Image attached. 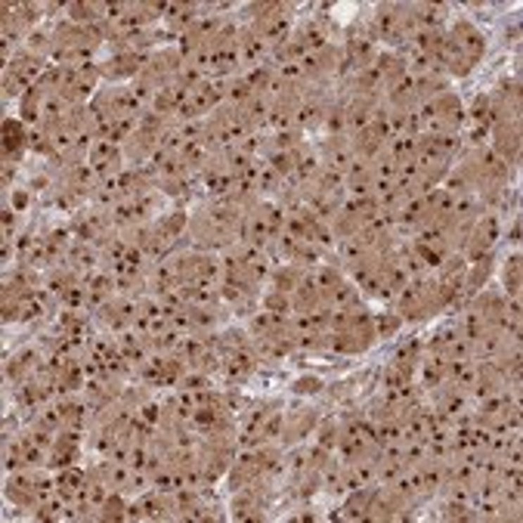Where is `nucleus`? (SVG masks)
Instances as JSON below:
<instances>
[{
  "mask_svg": "<svg viewBox=\"0 0 523 523\" xmlns=\"http://www.w3.org/2000/svg\"><path fill=\"white\" fill-rule=\"evenodd\" d=\"M22 124H25V121H15V118L4 121V158H6V165L19 161L22 152L28 149V134H25Z\"/></svg>",
  "mask_w": 523,
  "mask_h": 523,
  "instance_id": "1",
  "label": "nucleus"
},
{
  "mask_svg": "<svg viewBox=\"0 0 523 523\" xmlns=\"http://www.w3.org/2000/svg\"><path fill=\"white\" fill-rule=\"evenodd\" d=\"M505 294L508 298H520V251L517 248L505 260Z\"/></svg>",
  "mask_w": 523,
  "mask_h": 523,
  "instance_id": "2",
  "label": "nucleus"
},
{
  "mask_svg": "<svg viewBox=\"0 0 523 523\" xmlns=\"http://www.w3.org/2000/svg\"><path fill=\"white\" fill-rule=\"evenodd\" d=\"M124 517H127V505H124V498L108 493V496H106V502L99 505L96 520H124Z\"/></svg>",
  "mask_w": 523,
  "mask_h": 523,
  "instance_id": "3",
  "label": "nucleus"
},
{
  "mask_svg": "<svg viewBox=\"0 0 523 523\" xmlns=\"http://www.w3.org/2000/svg\"><path fill=\"white\" fill-rule=\"evenodd\" d=\"M322 381H319V378H313V374H303V378H298V381H294V384H291V390H294V393H301V396H310V393H322Z\"/></svg>",
  "mask_w": 523,
  "mask_h": 523,
  "instance_id": "4",
  "label": "nucleus"
},
{
  "mask_svg": "<svg viewBox=\"0 0 523 523\" xmlns=\"http://www.w3.org/2000/svg\"><path fill=\"white\" fill-rule=\"evenodd\" d=\"M25 205H28V195H25V192H13V208L22 210Z\"/></svg>",
  "mask_w": 523,
  "mask_h": 523,
  "instance_id": "5",
  "label": "nucleus"
}]
</instances>
